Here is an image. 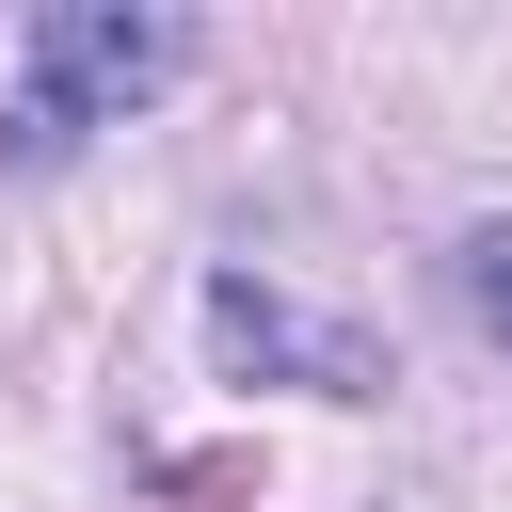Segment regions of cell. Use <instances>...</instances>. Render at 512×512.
<instances>
[{
  "instance_id": "3957f363",
  "label": "cell",
  "mask_w": 512,
  "mask_h": 512,
  "mask_svg": "<svg viewBox=\"0 0 512 512\" xmlns=\"http://www.w3.org/2000/svg\"><path fill=\"white\" fill-rule=\"evenodd\" d=\"M448 288H464V320L512 352V224H464V256H448Z\"/></svg>"
},
{
  "instance_id": "6da1fadb",
  "label": "cell",
  "mask_w": 512,
  "mask_h": 512,
  "mask_svg": "<svg viewBox=\"0 0 512 512\" xmlns=\"http://www.w3.org/2000/svg\"><path fill=\"white\" fill-rule=\"evenodd\" d=\"M176 64V16H32V96H16V160L80 144L112 96H144Z\"/></svg>"
},
{
  "instance_id": "7a4b0ae2",
  "label": "cell",
  "mask_w": 512,
  "mask_h": 512,
  "mask_svg": "<svg viewBox=\"0 0 512 512\" xmlns=\"http://www.w3.org/2000/svg\"><path fill=\"white\" fill-rule=\"evenodd\" d=\"M208 320H224V352H304V368H320V400H368V352H352V336H304L272 288H240V272H224V288H208Z\"/></svg>"
}]
</instances>
